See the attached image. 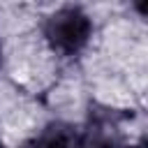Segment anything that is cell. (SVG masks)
Wrapping results in <instances>:
<instances>
[{
	"instance_id": "3",
	"label": "cell",
	"mask_w": 148,
	"mask_h": 148,
	"mask_svg": "<svg viewBox=\"0 0 148 148\" xmlns=\"http://www.w3.org/2000/svg\"><path fill=\"white\" fill-rule=\"evenodd\" d=\"M0 65H2V44H0Z\"/></svg>"
},
{
	"instance_id": "1",
	"label": "cell",
	"mask_w": 148,
	"mask_h": 148,
	"mask_svg": "<svg viewBox=\"0 0 148 148\" xmlns=\"http://www.w3.org/2000/svg\"><path fill=\"white\" fill-rule=\"evenodd\" d=\"M92 37V21L79 7H60L44 23V39L58 56H79Z\"/></svg>"
},
{
	"instance_id": "2",
	"label": "cell",
	"mask_w": 148,
	"mask_h": 148,
	"mask_svg": "<svg viewBox=\"0 0 148 148\" xmlns=\"http://www.w3.org/2000/svg\"><path fill=\"white\" fill-rule=\"evenodd\" d=\"M130 2H132L134 12H136L139 16H143V14H146V5H148V0H130Z\"/></svg>"
}]
</instances>
